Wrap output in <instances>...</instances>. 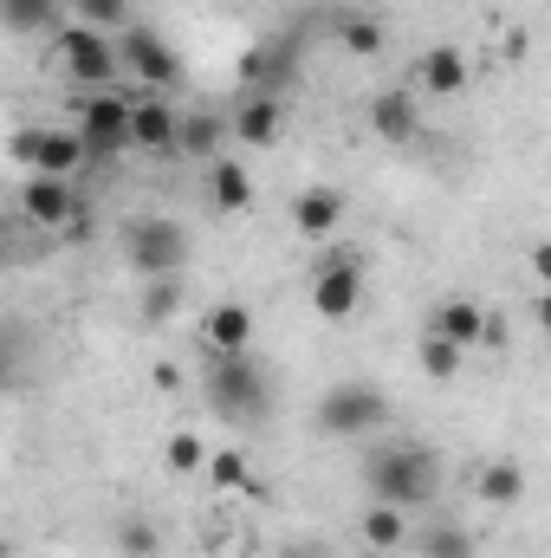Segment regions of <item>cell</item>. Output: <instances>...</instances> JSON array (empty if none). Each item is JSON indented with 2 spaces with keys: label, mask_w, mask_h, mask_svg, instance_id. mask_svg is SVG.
<instances>
[{
  "label": "cell",
  "mask_w": 551,
  "mask_h": 558,
  "mask_svg": "<svg viewBox=\"0 0 551 558\" xmlns=\"http://www.w3.org/2000/svg\"><path fill=\"white\" fill-rule=\"evenodd\" d=\"M364 305V260L357 254H338V260H325L318 274H311V312L318 318H351Z\"/></svg>",
  "instance_id": "cell-8"
},
{
  "label": "cell",
  "mask_w": 551,
  "mask_h": 558,
  "mask_svg": "<svg viewBox=\"0 0 551 558\" xmlns=\"http://www.w3.org/2000/svg\"><path fill=\"white\" fill-rule=\"evenodd\" d=\"M421 331H434V338H448V344L474 351V344L487 338V312H480L474 299H441V305L428 312V325H421Z\"/></svg>",
  "instance_id": "cell-15"
},
{
  "label": "cell",
  "mask_w": 551,
  "mask_h": 558,
  "mask_svg": "<svg viewBox=\"0 0 551 558\" xmlns=\"http://www.w3.org/2000/svg\"><path fill=\"white\" fill-rule=\"evenodd\" d=\"M124 267L137 279H175L188 267V228L169 215H137L124 228Z\"/></svg>",
  "instance_id": "cell-4"
},
{
  "label": "cell",
  "mask_w": 551,
  "mask_h": 558,
  "mask_svg": "<svg viewBox=\"0 0 551 558\" xmlns=\"http://www.w3.org/2000/svg\"><path fill=\"white\" fill-rule=\"evenodd\" d=\"M137 149H149V156H169V149H182V111H175L162 92L137 98Z\"/></svg>",
  "instance_id": "cell-14"
},
{
  "label": "cell",
  "mask_w": 551,
  "mask_h": 558,
  "mask_svg": "<svg viewBox=\"0 0 551 558\" xmlns=\"http://www.w3.org/2000/svg\"><path fill=\"white\" fill-rule=\"evenodd\" d=\"M357 474H364L370 500L403 507V513L434 507V494H441V454L428 441H370V454H364Z\"/></svg>",
  "instance_id": "cell-1"
},
{
  "label": "cell",
  "mask_w": 551,
  "mask_h": 558,
  "mask_svg": "<svg viewBox=\"0 0 551 558\" xmlns=\"http://www.w3.org/2000/svg\"><path fill=\"white\" fill-rule=\"evenodd\" d=\"M279 558H331V546H325V539H292Z\"/></svg>",
  "instance_id": "cell-32"
},
{
  "label": "cell",
  "mask_w": 551,
  "mask_h": 558,
  "mask_svg": "<svg viewBox=\"0 0 551 558\" xmlns=\"http://www.w3.org/2000/svg\"><path fill=\"white\" fill-rule=\"evenodd\" d=\"M175 312V279H149L143 292V318H169Z\"/></svg>",
  "instance_id": "cell-31"
},
{
  "label": "cell",
  "mask_w": 551,
  "mask_h": 558,
  "mask_svg": "<svg viewBox=\"0 0 551 558\" xmlns=\"http://www.w3.org/2000/svg\"><path fill=\"white\" fill-rule=\"evenodd\" d=\"M254 312L241 305V299H221V305H208V318H201V344L208 351H254Z\"/></svg>",
  "instance_id": "cell-13"
},
{
  "label": "cell",
  "mask_w": 551,
  "mask_h": 558,
  "mask_svg": "<svg viewBox=\"0 0 551 558\" xmlns=\"http://www.w3.org/2000/svg\"><path fill=\"white\" fill-rule=\"evenodd\" d=\"M118 553L124 558H162V533L131 513V520H118Z\"/></svg>",
  "instance_id": "cell-29"
},
{
  "label": "cell",
  "mask_w": 551,
  "mask_h": 558,
  "mask_svg": "<svg viewBox=\"0 0 551 558\" xmlns=\"http://www.w3.org/2000/svg\"><path fill=\"white\" fill-rule=\"evenodd\" d=\"M357 533H364L370 553H403V546H415L409 513H403V507H383V500H370V507L357 513Z\"/></svg>",
  "instance_id": "cell-18"
},
{
  "label": "cell",
  "mask_w": 551,
  "mask_h": 558,
  "mask_svg": "<svg viewBox=\"0 0 551 558\" xmlns=\"http://www.w3.org/2000/svg\"><path fill=\"white\" fill-rule=\"evenodd\" d=\"M228 137H234V118H215V111H188L182 118V156H195V162H215Z\"/></svg>",
  "instance_id": "cell-22"
},
{
  "label": "cell",
  "mask_w": 551,
  "mask_h": 558,
  "mask_svg": "<svg viewBox=\"0 0 551 558\" xmlns=\"http://www.w3.org/2000/svg\"><path fill=\"white\" fill-rule=\"evenodd\" d=\"M338 39H344V52L377 59V52H383V20H377V13H344V20H338Z\"/></svg>",
  "instance_id": "cell-26"
},
{
  "label": "cell",
  "mask_w": 551,
  "mask_h": 558,
  "mask_svg": "<svg viewBox=\"0 0 551 558\" xmlns=\"http://www.w3.org/2000/svg\"><path fill=\"white\" fill-rule=\"evenodd\" d=\"M20 215H26L33 228H72V221H78L72 175H26V182H20Z\"/></svg>",
  "instance_id": "cell-11"
},
{
  "label": "cell",
  "mask_w": 551,
  "mask_h": 558,
  "mask_svg": "<svg viewBox=\"0 0 551 558\" xmlns=\"http://www.w3.org/2000/svg\"><path fill=\"white\" fill-rule=\"evenodd\" d=\"M208 441L201 435H188V428H175L169 435V448H162V461H169V474H208Z\"/></svg>",
  "instance_id": "cell-27"
},
{
  "label": "cell",
  "mask_w": 551,
  "mask_h": 558,
  "mask_svg": "<svg viewBox=\"0 0 551 558\" xmlns=\"http://www.w3.org/2000/svg\"><path fill=\"white\" fill-rule=\"evenodd\" d=\"M0 20L13 39H33V33H52L59 20V0H0Z\"/></svg>",
  "instance_id": "cell-25"
},
{
  "label": "cell",
  "mask_w": 551,
  "mask_h": 558,
  "mask_svg": "<svg viewBox=\"0 0 551 558\" xmlns=\"http://www.w3.org/2000/svg\"><path fill=\"white\" fill-rule=\"evenodd\" d=\"M364 124H370L383 143H415V131H421V118H415V92H377L370 111H364Z\"/></svg>",
  "instance_id": "cell-16"
},
{
  "label": "cell",
  "mask_w": 551,
  "mask_h": 558,
  "mask_svg": "<svg viewBox=\"0 0 551 558\" xmlns=\"http://www.w3.org/2000/svg\"><path fill=\"white\" fill-rule=\"evenodd\" d=\"M474 494H480L487 507H519V494H526V468H519V461H487V468L474 474Z\"/></svg>",
  "instance_id": "cell-23"
},
{
  "label": "cell",
  "mask_w": 551,
  "mask_h": 558,
  "mask_svg": "<svg viewBox=\"0 0 551 558\" xmlns=\"http://www.w3.org/2000/svg\"><path fill=\"white\" fill-rule=\"evenodd\" d=\"M208 487H221V494H260L267 500V481L254 474V461L241 448H215L208 454Z\"/></svg>",
  "instance_id": "cell-21"
},
{
  "label": "cell",
  "mask_w": 551,
  "mask_h": 558,
  "mask_svg": "<svg viewBox=\"0 0 551 558\" xmlns=\"http://www.w3.org/2000/svg\"><path fill=\"white\" fill-rule=\"evenodd\" d=\"M7 156L26 175H78V162H91V149L78 131H13Z\"/></svg>",
  "instance_id": "cell-7"
},
{
  "label": "cell",
  "mask_w": 551,
  "mask_h": 558,
  "mask_svg": "<svg viewBox=\"0 0 551 558\" xmlns=\"http://www.w3.org/2000/svg\"><path fill=\"white\" fill-rule=\"evenodd\" d=\"M338 221H344V195H338V189H305V195L292 202V228H298L305 241L338 234Z\"/></svg>",
  "instance_id": "cell-20"
},
{
  "label": "cell",
  "mask_w": 551,
  "mask_h": 558,
  "mask_svg": "<svg viewBox=\"0 0 551 558\" xmlns=\"http://www.w3.org/2000/svg\"><path fill=\"white\" fill-rule=\"evenodd\" d=\"M254 202V175H247V162H234V156H215L208 162V208H221V215H241Z\"/></svg>",
  "instance_id": "cell-19"
},
{
  "label": "cell",
  "mask_w": 551,
  "mask_h": 558,
  "mask_svg": "<svg viewBox=\"0 0 551 558\" xmlns=\"http://www.w3.org/2000/svg\"><path fill=\"white\" fill-rule=\"evenodd\" d=\"M390 428V397L370 377H344L318 397V435L325 441H357V435H383Z\"/></svg>",
  "instance_id": "cell-3"
},
{
  "label": "cell",
  "mask_w": 551,
  "mask_h": 558,
  "mask_svg": "<svg viewBox=\"0 0 551 558\" xmlns=\"http://www.w3.org/2000/svg\"><path fill=\"white\" fill-rule=\"evenodd\" d=\"M279 124H285V111H279L273 92H247V98L234 105V137L247 143V149H267V143H279Z\"/></svg>",
  "instance_id": "cell-17"
},
{
  "label": "cell",
  "mask_w": 551,
  "mask_h": 558,
  "mask_svg": "<svg viewBox=\"0 0 551 558\" xmlns=\"http://www.w3.org/2000/svg\"><path fill=\"white\" fill-rule=\"evenodd\" d=\"M532 318H539V331L551 338V292H539V305H532Z\"/></svg>",
  "instance_id": "cell-34"
},
{
  "label": "cell",
  "mask_w": 551,
  "mask_h": 558,
  "mask_svg": "<svg viewBox=\"0 0 551 558\" xmlns=\"http://www.w3.org/2000/svg\"><path fill=\"white\" fill-rule=\"evenodd\" d=\"M415 364H421V377H428V384H454V377H461V364H467V351H461V344H448V338H434V331H421V338H415Z\"/></svg>",
  "instance_id": "cell-24"
},
{
  "label": "cell",
  "mask_w": 551,
  "mask_h": 558,
  "mask_svg": "<svg viewBox=\"0 0 551 558\" xmlns=\"http://www.w3.org/2000/svg\"><path fill=\"white\" fill-rule=\"evenodd\" d=\"M124 72H137L149 92H169L175 78H182V59H175V46L162 39V33H149V26H124Z\"/></svg>",
  "instance_id": "cell-9"
},
{
  "label": "cell",
  "mask_w": 551,
  "mask_h": 558,
  "mask_svg": "<svg viewBox=\"0 0 551 558\" xmlns=\"http://www.w3.org/2000/svg\"><path fill=\"white\" fill-rule=\"evenodd\" d=\"M292 72H298V33H273V39H260V46H247L241 52V78H247V92H285L292 85Z\"/></svg>",
  "instance_id": "cell-10"
},
{
  "label": "cell",
  "mask_w": 551,
  "mask_h": 558,
  "mask_svg": "<svg viewBox=\"0 0 551 558\" xmlns=\"http://www.w3.org/2000/svg\"><path fill=\"white\" fill-rule=\"evenodd\" d=\"M467 52L461 46H428L421 59H415V92H428V98H461L467 92Z\"/></svg>",
  "instance_id": "cell-12"
},
{
  "label": "cell",
  "mask_w": 551,
  "mask_h": 558,
  "mask_svg": "<svg viewBox=\"0 0 551 558\" xmlns=\"http://www.w3.org/2000/svg\"><path fill=\"white\" fill-rule=\"evenodd\" d=\"M415 558H480V553L461 526H428V533H415Z\"/></svg>",
  "instance_id": "cell-28"
},
{
  "label": "cell",
  "mask_w": 551,
  "mask_h": 558,
  "mask_svg": "<svg viewBox=\"0 0 551 558\" xmlns=\"http://www.w3.org/2000/svg\"><path fill=\"white\" fill-rule=\"evenodd\" d=\"M72 13H78L85 26H98V33L131 26V0H72Z\"/></svg>",
  "instance_id": "cell-30"
},
{
  "label": "cell",
  "mask_w": 551,
  "mask_h": 558,
  "mask_svg": "<svg viewBox=\"0 0 551 558\" xmlns=\"http://www.w3.org/2000/svg\"><path fill=\"white\" fill-rule=\"evenodd\" d=\"M201 397L208 410L234 428H260L273 416V371L254 351H208L201 364Z\"/></svg>",
  "instance_id": "cell-2"
},
{
  "label": "cell",
  "mask_w": 551,
  "mask_h": 558,
  "mask_svg": "<svg viewBox=\"0 0 551 558\" xmlns=\"http://www.w3.org/2000/svg\"><path fill=\"white\" fill-rule=\"evenodd\" d=\"M78 137L91 149V162H111L118 149L137 143V105H124L118 92H91L78 105Z\"/></svg>",
  "instance_id": "cell-6"
},
{
  "label": "cell",
  "mask_w": 551,
  "mask_h": 558,
  "mask_svg": "<svg viewBox=\"0 0 551 558\" xmlns=\"http://www.w3.org/2000/svg\"><path fill=\"white\" fill-rule=\"evenodd\" d=\"M532 279H546V292H551V241L532 247Z\"/></svg>",
  "instance_id": "cell-33"
},
{
  "label": "cell",
  "mask_w": 551,
  "mask_h": 558,
  "mask_svg": "<svg viewBox=\"0 0 551 558\" xmlns=\"http://www.w3.org/2000/svg\"><path fill=\"white\" fill-rule=\"evenodd\" d=\"M52 52H59L65 78H78V85H91V92H105V85L124 72V46H118L111 33H98V26H85V20H65V26L52 33Z\"/></svg>",
  "instance_id": "cell-5"
}]
</instances>
